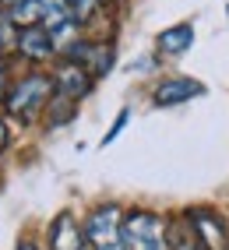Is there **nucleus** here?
I'll return each instance as SVG.
<instances>
[{
    "instance_id": "f8f14e48",
    "label": "nucleus",
    "mask_w": 229,
    "mask_h": 250,
    "mask_svg": "<svg viewBox=\"0 0 229 250\" xmlns=\"http://www.w3.org/2000/svg\"><path fill=\"white\" fill-rule=\"evenodd\" d=\"M99 7H103V0H67V14H71L74 25L92 21L95 14H99Z\"/></svg>"
},
{
    "instance_id": "9d476101",
    "label": "nucleus",
    "mask_w": 229,
    "mask_h": 250,
    "mask_svg": "<svg viewBox=\"0 0 229 250\" xmlns=\"http://www.w3.org/2000/svg\"><path fill=\"white\" fill-rule=\"evenodd\" d=\"M4 18L14 25V28H32L39 25V0H18V4H11Z\"/></svg>"
},
{
    "instance_id": "ddd939ff",
    "label": "nucleus",
    "mask_w": 229,
    "mask_h": 250,
    "mask_svg": "<svg viewBox=\"0 0 229 250\" xmlns=\"http://www.w3.org/2000/svg\"><path fill=\"white\" fill-rule=\"evenodd\" d=\"M166 232H169V250H201L190 226H173V229L166 226Z\"/></svg>"
},
{
    "instance_id": "20e7f679",
    "label": "nucleus",
    "mask_w": 229,
    "mask_h": 250,
    "mask_svg": "<svg viewBox=\"0 0 229 250\" xmlns=\"http://www.w3.org/2000/svg\"><path fill=\"white\" fill-rule=\"evenodd\" d=\"M184 222L194 229V236H198L201 250H229V229H226V222H222L219 211L198 205V208H187Z\"/></svg>"
},
{
    "instance_id": "9b49d317",
    "label": "nucleus",
    "mask_w": 229,
    "mask_h": 250,
    "mask_svg": "<svg viewBox=\"0 0 229 250\" xmlns=\"http://www.w3.org/2000/svg\"><path fill=\"white\" fill-rule=\"evenodd\" d=\"M63 21H71V14H67V0H39V25L46 32H53L57 25Z\"/></svg>"
},
{
    "instance_id": "f3484780",
    "label": "nucleus",
    "mask_w": 229,
    "mask_h": 250,
    "mask_svg": "<svg viewBox=\"0 0 229 250\" xmlns=\"http://www.w3.org/2000/svg\"><path fill=\"white\" fill-rule=\"evenodd\" d=\"M0 95H4V67H0Z\"/></svg>"
},
{
    "instance_id": "1a4fd4ad",
    "label": "nucleus",
    "mask_w": 229,
    "mask_h": 250,
    "mask_svg": "<svg viewBox=\"0 0 229 250\" xmlns=\"http://www.w3.org/2000/svg\"><path fill=\"white\" fill-rule=\"evenodd\" d=\"M159 53H166V57H180V53H187V49L194 46V25L190 21H180V25H169V28H162L159 32Z\"/></svg>"
},
{
    "instance_id": "7ed1b4c3",
    "label": "nucleus",
    "mask_w": 229,
    "mask_h": 250,
    "mask_svg": "<svg viewBox=\"0 0 229 250\" xmlns=\"http://www.w3.org/2000/svg\"><path fill=\"white\" fill-rule=\"evenodd\" d=\"M50 99H53V78L28 74L7 92L4 106H7V113L14 116V120H32V116H39V109L50 103Z\"/></svg>"
},
{
    "instance_id": "2eb2a0df",
    "label": "nucleus",
    "mask_w": 229,
    "mask_h": 250,
    "mask_svg": "<svg viewBox=\"0 0 229 250\" xmlns=\"http://www.w3.org/2000/svg\"><path fill=\"white\" fill-rule=\"evenodd\" d=\"M14 250H42V247L32 243V240H18V247H14Z\"/></svg>"
},
{
    "instance_id": "39448f33",
    "label": "nucleus",
    "mask_w": 229,
    "mask_h": 250,
    "mask_svg": "<svg viewBox=\"0 0 229 250\" xmlns=\"http://www.w3.org/2000/svg\"><path fill=\"white\" fill-rule=\"evenodd\" d=\"M205 95V85L194 78H166L162 85L155 88L152 103L159 109H169V106H180V103H190V99H201Z\"/></svg>"
},
{
    "instance_id": "dca6fc26",
    "label": "nucleus",
    "mask_w": 229,
    "mask_h": 250,
    "mask_svg": "<svg viewBox=\"0 0 229 250\" xmlns=\"http://www.w3.org/2000/svg\"><path fill=\"white\" fill-rule=\"evenodd\" d=\"M4 148H7V124L0 120V152H4Z\"/></svg>"
},
{
    "instance_id": "423d86ee",
    "label": "nucleus",
    "mask_w": 229,
    "mask_h": 250,
    "mask_svg": "<svg viewBox=\"0 0 229 250\" xmlns=\"http://www.w3.org/2000/svg\"><path fill=\"white\" fill-rule=\"evenodd\" d=\"M92 92V78L78 67V63H63V67L53 74V95L67 99V103H78Z\"/></svg>"
},
{
    "instance_id": "0eeeda50",
    "label": "nucleus",
    "mask_w": 229,
    "mask_h": 250,
    "mask_svg": "<svg viewBox=\"0 0 229 250\" xmlns=\"http://www.w3.org/2000/svg\"><path fill=\"white\" fill-rule=\"evenodd\" d=\"M50 250H88L85 236H81V226L71 211H60L50 222Z\"/></svg>"
},
{
    "instance_id": "f257e3e1",
    "label": "nucleus",
    "mask_w": 229,
    "mask_h": 250,
    "mask_svg": "<svg viewBox=\"0 0 229 250\" xmlns=\"http://www.w3.org/2000/svg\"><path fill=\"white\" fill-rule=\"evenodd\" d=\"M88 250H124V208L120 205H99L88 211L81 226Z\"/></svg>"
},
{
    "instance_id": "4468645a",
    "label": "nucleus",
    "mask_w": 229,
    "mask_h": 250,
    "mask_svg": "<svg viewBox=\"0 0 229 250\" xmlns=\"http://www.w3.org/2000/svg\"><path fill=\"white\" fill-rule=\"evenodd\" d=\"M127 120H130V109H127V106H124V109H120V113H117V120H113V127H109V134H106V138H103V145H109V141H113V138H117V134H120V130H124V127H127Z\"/></svg>"
},
{
    "instance_id": "6e6552de",
    "label": "nucleus",
    "mask_w": 229,
    "mask_h": 250,
    "mask_svg": "<svg viewBox=\"0 0 229 250\" xmlns=\"http://www.w3.org/2000/svg\"><path fill=\"white\" fill-rule=\"evenodd\" d=\"M14 46H18L21 57H28V60H46V57H53V39H50V32H46L42 25L21 28Z\"/></svg>"
},
{
    "instance_id": "f03ea898",
    "label": "nucleus",
    "mask_w": 229,
    "mask_h": 250,
    "mask_svg": "<svg viewBox=\"0 0 229 250\" xmlns=\"http://www.w3.org/2000/svg\"><path fill=\"white\" fill-rule=\"evenodd\" d=\"M124 250H169V232L155 211H124Z\"/></svg>"
}]
</instances>
